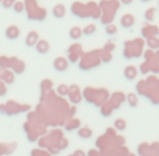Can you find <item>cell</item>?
<instances>
[{"instance_id":"cell-4","label":"cell","mask_w":159,"mask_h":156,"mask_svg":"<svg viewBox=\"0 0 159 156\" xmlns=\"http://www.w3.org/2000/svg\"><path fill=\"white\" fill-rule=\"evenodd\" d=\"M68 66H69V60L66 59V58H63V56L55 58V60H54V69L57 70V72H65V70L68 69Z\"/></svg>"},{"instance_id":"cell-27","label":"cell","mask_w":159,"mask_h":156,"mask_svg":"<svg viewBox=\"0 0 159 156\" xmlns=\"http://www.w3.org/2000/svg\"><path fill=\"white\" fill-rule=\"evenodd\" d=\"M68 54H82V45L80 44H73L68 48Z\"/></svg>"},{"instance_id":"cell-3","label":"cell","mask_w":159,"mask_h":156,"mask_svg":"<svg viewBox=\"0 0 159 156\" xmlns=\"http://www.w3.org/2000/svg\"><path fill=\"white\" fill-rule=\"evenodd\" d=\"M141 33H142V37H144L145 39H148V38H152V37H158V34H159V28L156 27V25L145 24L144 27H142Z\"/></svg>"},{"instance_id":"cell-19","label":"cell","mask_w":159,"mask_h":156,"mask_svg":"<svg viewBox=\"0 0 159 156\" xmlns=\"http://www.w3.org/2000/svg\"><path fill=\"white\" fill-rule=\"evenodd\" d=\"M127 103L129 104V107H137L138 105V96L135 93H129V94H127Z\"/></svg>"},{"instance_id":"cell-48","label":"cell","mask_w":159,"mask_h":156,"mask_svg":"<svg viewBox=\"0 0 159 156\" xmlns=\"http://www.w3.org/2000/svg\"><path fill=\"white\" fill-rule=\"evenodd\" d=\"M152 156H156V155H152Z\"/></svg>"},{"instance_id":"cell-40","label":"cell","mask_w":159,"mask_h":156,"mask_svg":"<svg viewBox=\"0 0 159 156\" xmlns=\"http://www.w3.org/2000/svg\"><path fill=\"white\" fill-rule=\"evenodd\" d=\"M9 59H10V69H11L13 66L16 65V62L18 60V58L17 56H11V58H9Z\"/></svg>"},{"instance_id":"cell-44","label":"cell","mask_w":159,"mask_h":156,"mask_svg":"<svg viewBox=\"0 0 159 156\" xmlns=\"http://www.w3.org/2000/svg\"><path fill=\"white\" fill-rule=\"evenodd\" d=\"M142 3H148V2H151V0H141Z\"/></svg>"},{"instance_id":"cell-39","label":"cell","mask_w":159,"mask_h":156,"mask_svg":"<svg viewBox=\"0 0 159 156\" xmlns=\"http://www.w3.org/2000/svg\"><path fill=\"white\" fill-rule=\"evenodd\" d=\"M51 84H52V82H51V80H42V83H41L42 90H44L45 87H47V89H51Z\"/></svg>"},{"instance_id":"cell-11","label":"cell","mask_w":159,"mask_h":156,"mask_svg":"<svg viewBox=\"0 0 159 156\" xmlns=\"http://www.w3.org/2000/svg\"><path fill=\"white\" fill-rule=\"evenodd\" d=\"M125 100V96H124L123 93H120V91H117V93L113 94V99H111V107L114 108V110H117L118 105L121 104V101H124Z\"/></svg>"},{"instance_id":"cell-16","label":"cell","mask_w":159,"mask_h":156,"mask_svg":"<svg viewBox=\"0 0 159 156\" xmlns=\"http://www.w3.org/2000/svg\"><path fill=\"white\" fill-rule=\"evenodd\" d=\"M83 35V33H82V28L80 27H72L69 30V37L70 39H80V37Z\"/></svg>"},{"instance_id":"cell-12","label":"cell","mask_w":159,"mask_h":156,"mask_svg":"<svg viewBox=\"0 0 159 156\" xmlns=\"http://www.w3.org/2000/svg\"><path fill=\"white\" fill-rule=\"evenodd\" d=\"M52 14H54L55 18H63L66 14V7L61 3L57 4V6H54V9H52Z\"/></svg>"},{"instance_id":"cell-10","label":"cell","mask_w":159,"mask_h":156,"mask_svg":"<svg viewBox=\"0 0 159 156\" xmlns=\"http://www.w3.org/2000/svg\"><path fill=\"white\" fill-rule=\"evenodd\" d=\"M137 75H138V69L132 65L127 66L125 69H124V78H125L127 80H134V79L137 78Z\"/></svg>"},{"instance_id":"cell-30","label":"cell","mask_w":159,"mask_h":156,"mask_svg":"<svg viewBox=\"0 0 159 156\" xmlns=\"http://www.w3.org/2000/svg\"><path fill=\"white\" fill-rule=\"evenodd\" d=\"M0 69H10V59L7 56H0Z\"/></svg>"},{"instance_id":"cell-13","label":"cell","mask_w":159,"mask_h":156,"mask_svg":"<svg viewBox=\"0 0 159 156\" xmlns=\"http://www.w3.org/2000/svg\"><path fill=\"white\" fill-rule=\"evenodd\" d=\"M0 80H3L6 84H13V83H14V73H13V70L4 69V70H3V75H2V79H0Z\"/></svg>"},{"instance_id":"cell-37","label":"cell","mask_w":159,"mask_h":156,"mask_svg":"<svg viewBox=\"0 0 159 156\" xmlns=\"http://www.w3.org/2000/svg\"><path fill=\"white\" fill-rule=\"evenodd\" d=\"M13 4H14L13 0H2V6H3L4 9H10V7H13Z\"/></svg>"},{"instance_id":"cell-20","label":"cell","mask_w":159,"mask_h":156,"mask_svg":"<svg viewBox=\"0 0 159 156\" xmlns=\"http://www.w3.org/2000/svg\"><path fill=\"white\" fill-rule=\"evenodd\" d=\"M99 59H100V62H103V63H108L113 59V55H111L110 52L102 51V52H99Z\"/></svg>"},{"instance_id":"cell-41","label":"cell","mask_w":159,"mask_h":156,"mask_svg":"<svg viewBox=\"0 0 159 156\" xmlns=\"http://www.w3.org/2000/svg\"><path fill=\"white\" fill-rule=\"evenodd\" d=\"M132 2H134V0H120V3L124 4V6H129Z\"/></svg>"},{"instance_id":"cell-28","label":"cell","mask_w":159,"mask_h":156,"mask_svg":"<svg viewBox=\"0 0 159 156\" xmlns=\"http://www.w3.org/2000/svg\"><path fill=\"white\" fill-rule=\"evenodd\" d=\"M117 31H118V28H117V25H116V24L106 25V34H107V35H116V34H117Z\"/></svg>"},{"instance_id":"cell-14","label":"cell","mask_w":159,"mask_h":156,"mask_svg":"<svg viewBox=\"0 0 159 156\" xmlns=\"http://www.w3.org/2000/svg\"><path fill=\"white\" fill-rule=\"evenodd\" d=\"M11 69H13V73H16V75H21V73H24V70H25V62H24V60H21V59H18Z\"/></svg>"},{"instance_id":"cell-15","label":"cell","mask_w":159,"mask_h":156,"mask_svg":"<svg viewBox=\"0 0 159 156\" xmlns=\"http://www.w3.org/2000/svg\"><path fill=\"white\" fill-rule=\"evenodd\" d=\"M78 135L83 139H87V138H92L93 135V131L89 128V127H82V128L78 129Z\"/></svg>"},{"instance_id":"cell-9","label":"cell","mask_w":159,"mask_h":156,"mask_svg":"<svg viewBox=\"0 0 159 156\" xmlns=\"http://www.w3.org/2000/svg\"><path fill=\"white\" fill-rule=\"evenodd\" d=\"M49 48H51V47H49V42L47 41V39H39V41L37 42V45H35L37 52H38V54H41V55L48 54Z\"/></svg>"},{"instance_id":"cell-8","label":"cell","mask_w":159,"mask_h":156,"mask_svg":"<svg viewBox=\"0 0 159 156\" xmlns=\"http://www.w3.org/2000/svg\"><path fill=\"white\" fill-rule=\"evenodd\" d=\"M39 41V35L37 31H30L25 37V45L27 47H35L37 42Z\"/></svg>"},{"instance_id":"cell-33","label":"cell","mask_w":159,"mask_h":156,"mask_svg":"<svg viewBox=\"0 0 159 156\" xmlns=\"http://www.w3.org/2000/svg\"><path fill=\"white\" fill-rule=\"evenodd\" d=\"M78 125H79V121L78 120H72V121H69V123H68L66 129H68V131H72V129L78 128Z\"/></svg>"},{"instance_id":"cell-1","label":"cell","mask_w":159,"mask_h":156,"mask_svg":"<svg viewBox=\"0 0 159 156\" xmlns=\"http://www.w3.org/2000/svg\"><path fill=\"white\" fill-rule=\"evenodd\" d=\"M142 44L144 42L141 39L138 41H132V42H127L125 45H124V56L127 58H138L142 55Z\"/></svg>"},{"instance_id":"cell-22","label":"cell","mask_w":159,"mask_h":156,"mask_svg":"<svg viewBox=\"0 0 159 156\" xmlns=\"http://www.w3.org/2000/svg\"><path fill=\"white\" fill-rule=\"evenodd\" d=\"M113 17H114V13H103V17L100 18L102 20V23L103 24H106V25H108V24H111V21H113Z\"/></svg>"},{"instance_id":"cell-32","label":"cell","mask_w":159,"mask_h":156,"mask_svg":"<svg viewBox=\"0 0 159 156\" xmlns=\"http://www.w3.org/2000/svg\"><path fill=\"white\" fill-rule=\"evenodd\" d=\"M153 54H155V52H153L152 49H147V51L144 52V58H145V60H147V62H151V60L153 59Z\"/></svg>"},{"instance_id":"cell-45","label":"cell","mask_w":159,"mask_h":156,"mask_svg":"<svg viewBox=\"0 0 159 156\" xmlns=\"http://www.w3.org/2000/svg\"><path fill=\"white\" fill-rule=\"evenodd\" d=\"M158 7H159V0H158Z\"/></svg>"},{"instance_id":"cell-35","label":"cell","mask_w":159,"mask_h":156,"mask_svg":"<svg viewBox=\"0 0 159 156\" xmlns=\"http://www.w3.org/2000/svg\"><path fill=\"white\" fill-rule=\"evenodd\" d=\"M149 148H151V155H156V156L159 155V144H158V142L149 145Z\"/></svg>"},{"instance_id":"cell-23","label":"cell","mask_w":159,"mask_h":156,"mask_svg":"<svg viewBox=\"0 0 159 156\" xmlns=\"http://www.w3.org/2000/svg\"><path fill=\"white\" fill-rule=\"evenodd\" d=\"M57 93L59 94V96H68V93H69V86H68V84H59V86L57 87Z\"/></svg>"},{"instance_id":"cell-49","label":"cell","mask_w":159,"mask_h":156,"mask_svg":"<svg viewBox=\"0 0 159 156\" xmlns=\"http://www.w3.org/2000/svg\"><path fill=\"white\" fill-rule=\"evenodd\" d=\"M70 156H72V155H70Z\"/></svg>"},{"instance_id":"cell-43","label":"cell","mask_w":159,"mask_h":156,"mask_svg":"<svg viewBox=\"0 0 159 156\" xmlns=\"http://www.w3.org/2000/svg\"><path fill=\"white\" fill-rule=\"evenodd\" d=\"M72 156H86V155H84V152H83V150H76V152L73 153Z\"/></svg>"},{"instance_id":"cell-46","label":"cell","mask_w":159,"mask_h":156,"mask_svg":"<svg viewBox=\"0 0 159 156\" xmlns=\"http://www.w3.org/2000/svg\"><path fill=\"white\" fill-rule=\"evenodd\" d=\"M13 2H17V0H13Z\"/></svg>"},{"instance_id":"cell-17","label":"cell","mask_w":159,"mask_h":156,"mask_svg":"<svg viewBox=\"0 0 159 156\" xmlns=\"http://www.w3.org/2000/svg\"><path fill=\"white\" fill-rule=\"evenodd\" d=\"M138 155L139 156H151V148L147 142H144V144H141L138 146Z\"/></svg>"},{"instance_id":"cell-36","label":"cell","mask_w":159,"mask_h":156,"mask_svg":"<svg viewBox=\"0 0 159 156\" xmlns=\"http://www.w3.org/2000/svg\"><path fill=\"white\" fill-rule=\"evenodd\" d=\"M116 49V44H113V42H107L104 45V48H103V51H106V52H110L111 54V51H114Z\"/></svg>"},{"instance_id":"cell-47","label":"cell","mask_w":159,"mask_h":156,"mask_svg":"<svg viewBox=\"0 0 159 156\" xmlns=\"http://www.w3.org/2000/svg\"><path fill=\"white\" fill-rule=\"evenodd\" d=\"M0 4H2V0H0Z\"/></svg>"},{"instance_id":"cell-29","label":"cell","mask_w":159,"mask_h":156,"mask_svg":"<svg viewBox=\"0 0 159 156\" xmlns=\"http://www.w3.org/2000/svg\"><path fill=\"white\" fill-rule=\"evenodd\" d=\"M82 33H83V35H92V34L96 33V25H94V24H89L87 27H84L83 30H82Z\"/></svg>"},{"instance_id":"cell-18","label":"cell","mask_w":159,"mask_h":156,"mask_svg":"<svg viewBox=\"0 0 159 156\" xmlns=\"http://www.w3.org/2000/svg\"><path fill=\"white\" fill-rule=\"evenodd\" d=\"M147 45L149 49L155 51V49H159V38L158 37H152V38L147 39Z\"/></svg>"},{"instance_id":"cell-31","label":"cell","mask_w":159,"mask_h":156,"mask_svg":"<svg viewBox=\"0 0 159 156\" xmlns=\"http://www.w3.org/2000/svg\"><path fill=\"white\" fill-rule=\"evenodd\" d=\"M111 111H113V107H111L110 104H103L102 105V114L104 115V117H108V115L111 114Z\"/></svg>"},{"instance_id":"cell-2","label":"cell","mask_w":159,"mask_h":156,"mask_svg":"<svg viewBox=\"0 0 159 156\" xmlns=\"http://www.w3.org/2000/svg\"><path fill=\"white\" fill-rule=\"evenodd\" d=\"M72 13L78 16L79 18H87V17H89V10H87V6H84V4L79 3V2L73 3V6H72Z\"/></svg>"},{"instance_id":"cell-7","label":"cell","mask_w":159,"mask_h":156,"mask_svg":"<svg viewBox=\"0 0 159 156\" xmlns=\"http://www.w3.org/2000/svg\"><path fill=\"white\" fill-rule=\"evenodd\" d=\"M120 24L123 28H131L132 25L135 24V17L132 14H124L123 17L120 18Z\"/></svg>"},{"instance_id":"cell-6","label":"cell","mask_w":159,"mask_h":156,"mask_svg":"<svg viewBox=\"0 0 159 156\" xmlns=\"http://www.w3.org/2000/svg\"><path fill=\"white\" fill-rule=\"evenodd\" d=\"M20 37V28L17 25H9L6 28V38L10 41H16Z\"/></svg>"},{"instance_id":"cell-24","label":"cell","mask_w":159,"mask_h":156,"mask_svg":"<svg viewBox=\"0 0 159 156\" xmlns=\"http://www.w3.org/2000/svg\"><path fill=\"white\" fill-rule=\"evenodd\" d=\"M13 10H14L16 13H18V14H20V13H23L25 10V6H24V2H14V4H13Z\"/></svg>"},{"instance_id":"cell-25","label":"cell","mask_w":159,"mask_h":156,"mask_svg":"<svg viewBox=\"0 0 159 156\" xmlns=\"http://www.w3.org/2000/svg\"><path fill=\"white\" fill-rule=\"evenodd\" d=\"M139 72L142 73V75H148V73L151 72V63L149 62H142L141 63V66H139Z\"/></svg>"},{"instance_id":"cell-21","label":"cell","mask_w":159,"mask_h":156,"mask_svg":"<svg viewBox=\"0 0 159 156\" xmlns=\"http://www.w3.org/2000/svg\"><path fill=\"white\" fill-rule=\"evenodd\" d=\"M114 128L117 129V131H124V129L127 128V123L124 118H117V120L114 121Z\"/></svg>"},{"instance_id":"cell-34","label":"cell","mask_w":159,"mask_h":156,"mask_svg":"<svg viewBox=\"0 0 159 156\" xmlns=\"http://www.w3.org/2000/svg\"><path fill=\"white\" fill-rule=\"evenodd\" d=\"M7 94V84L3 80H0V97H3Z\"/></svg>"},{"instance_id":"cell-42","label":"cell","mask_w":159,"mask_h":156,"mask_svg":"<svg viewBox=\"0 0 159 156\" xmlns=\"http://www.w3.org/2000/svg\"><path fill=\"white\" fill-rule=\"evenodd\" d=\"M153 60H155L156 63H159V49L155 52V54H153Z\"/></svg>"},{"instance_id":"cell-38","label":"cell","mask_w":159,"mask_h":156,"mask_svg":"<svg viewBox=\"0 0 159 156\" xmlns=\"http://www.w3.org/2000/svg\"><path fill=\"white\" fill-rule=\"evenodd\" d=\"M31 156H49L48 153H45V152H42V150H38V149H34L33 152H31Z\"/></svg>"},{"instance_id":"cell-26","label":"cell","mask_w":159,"mask_h":156,"mask_svg":"<svg viewBox=\"0 0 159 156\" xmlns=\"http://www.w3.org/2000/svg\"><path fill=\"white\" fill-rule=\"evenodd\" d=\"M155 13H156V9L155 7H151V9H148L147 11H145V20L147 21H152L153 18H155Z\"/></svg>"},{"instance_id":"cell-5","label":"cell","mask_w":159,"mask_h":156,"mask_svg":"<svg viewBox=\"0 0 159 156\" xmlns=\"http://www.w3.org/2000/svg\"><path fill=\"white\" fill-rule=\"evenodd\" d=\"M68 96H69V100L73 103V104H78V103H80V100H82L80 90H79V87L76 86V84L69 86V93H68Z\"/></svg>"}]
</instances>
